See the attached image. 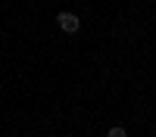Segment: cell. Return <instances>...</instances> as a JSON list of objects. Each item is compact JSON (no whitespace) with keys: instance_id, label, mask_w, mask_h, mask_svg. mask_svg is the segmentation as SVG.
Returning <instances> with one entry per match:
<instances>
[{"instance_id":"1","label":"cell","mask_w":156,"mask_h":137,"mask_svg":"<svg viewBox=\"0 0 156 137\" xmlns=\"http://www.w3.org/2000/svg\"><path fill=\"white\" fill-rule=\"evenodd\" d=\"M56 25H59V31L75 34L78 28H81V19H78L75 12H59V16H56Z\"/></svg>"},{"instance_id":"2","label":"cell","mask_w":156,"mask_h":137,"mask_svg":"<svg viewBox=\"0 0 156 137\" xmlns=\"http://www.w3.org/2000/svg\"><path fill=\"white\" fill-rule=\"evenodd\" d=\"M125 134H128V131L122 128V125H115V128H109V131H106V137H125Z\"/></svg>"}]
</instances>
